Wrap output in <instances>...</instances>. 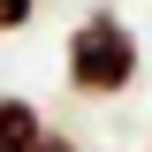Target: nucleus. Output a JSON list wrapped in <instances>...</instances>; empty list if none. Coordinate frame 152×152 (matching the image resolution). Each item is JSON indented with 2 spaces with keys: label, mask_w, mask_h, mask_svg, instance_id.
Instances as JSON below:
<instances>
[{
  "label": "nucleus",
  "mask_w": 152,
  "mask_h": 152,
  "mask_svg": "<svg viewBox=\"0 0 152 152\" xmlns=\"http://www.w3.org/2000/svg\"><path fill=\"white\" fill-rule=\"evenodd\" d=\"M61 76H69L76 99H122L145 76V53H137V31L122 8H91L76 15V31L61 38Z\"/></svg>",
  "instance_id": "f257e3e1"
},
{
  "label": "nucleus",
  "mask_w": 152,
  "mask_h": 152,
  "mask_svg": "<svg viewBox=\"0 0 152 152\" xmlns=\"http://www.w3.org/2000/svg\"><path fill=\"white\" fill-rule=\"evenodd\" d=\"M38 145H46V114H38V99L0 91V152H38Z\"/></svg>",
  "instance_id": "f03ea898"
},
{
  "label": "nucleus",
  "mask_w": 152,
  "mask_h": 152,
  "mask_svg": "<svg viewBox=\"0 0 152 152\" xmlns=\"http://www.w3.org/2000/svg\"><path fill=\"white\" fill-rule=\"evenodd\" d=\"M31 23H38V0H0V38L31 31Z\"/></svg>",
  "instance_id": "7ed1b4c3"
},
{
  "label": "nucleus",
  "mask_w": 152,
  "mask_h": 152,
  "mask_svg": "<svg viewBox=\"0 0 152 152\" xmlns=\"http://www.w3.org/2000/svg\"><path fill=\"white\" fill-rule=\"evenodd\" d=\"M38 152H84V145H76L69 129H46V145H38Z\"/></svg>",
  "instance_id": "20e7f679"
},
{
  "label": "nucleus",
  "mask_w": 152,
  "mask_h": 152,
  "mask_svg": "<svg viewBox=\"0 0 152 152\" xmlns=\"http://www.w3.org/2000/svg\"><path fill=\"white\" fill-rule=\"evenodd\" d=\"M145 152H152V145H145Z\"/></svg>",
  "instance_id": "39448f33"
}]
</instances>
